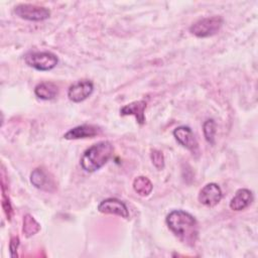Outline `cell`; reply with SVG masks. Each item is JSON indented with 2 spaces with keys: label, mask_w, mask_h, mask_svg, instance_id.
Listing matches in <instances>:
<instances>
[{
  "label": "cell",
  "mask_w": 258,
  "mask_h": 258,
  "mask_svg": "<svg viewBox=\"0 0 258 258\" xmlns=\"http://www.w3.org/2000/svg\"><path fill=\"white\" fill-rule=\"evenodd\" d=\"M153 185L150 179L146 176L140 175L133 180V189L141 197H146L152 191Z\"/></svg>",
  "instance_id": "cell-15"
},
{
  "label": "cell",
  "mask_w": 258,
  "mask_h": 258,
  "mask_svg": "<svg viewBox=\"0 0 258 258\" xmlns=\"http://www.w3.org/2000/svg\"><path fill=\"white\" fill-rule=\"evenodd\" d=\"M30 182L32 185L38 189L45 191H52L55 188L52 177L48 176V173L40 167H37L32 170L30 174Z\"/></svg>",
  "instance_id": "cell-11"
},
{
  "label": "cell",
  "mask_w": 258,
  "mask_h": 258,
  "mask_svg": "<svg viewBox=\"0 0 258 258\" xmlns=\"http://www.w3.org/2000/svg\"><path fill=\"white\" fill-rule=\"evenodd\" d=\"M166 224L180 242L188 246L196 244L199 236V225L192 215L182 210L171 211L166 216Z\"/></svg>",
  "instance_id": "cell-1"
},
{
  "label": "cell",
  "mask_w": 258,
  "mask_h": 258,
  "mask_svg": "<svg viewBox=\"0 0 258 258\" xmlns=\"http://www.w3.org/2000/svg\"><path fill=\"white\" fill-rule=\"evenodd\" d=\"M58 93V87L52 82H41L34 88V94L37 98L49 101L56 97Z\"/></svg>",
  "instance_id": "cell-14"
},
{
  "label": "cell",
  "mask_w": 258,
  "mask_h": 258,
  "mask_svg": "<svg viewBox=\"0 0 258 258\" xmlns=\"http://www.w3.org/2000/svg\"><path fill=\"white\" fill-rule=\"evenodd\" d=\"M40 230V225L35 221V219L27 214L23 218V228L22 232L25 235V237H31L35 235Z\"/></svg>",
  "instance_id": "cell-16"
},
{
  "label": "cell",
  "mask_w": 258,
  "mask_h": 258,
  "mask_svg": "<svg viewBox=\"0 0 258 258\" xmlns=\"http://www.w3.org/2000/svg\"><path fill=\"white\" fill-rule=\"evenodd\" d=\"M101 133V129L92 124H83L70 129L63 134V138L67 140H76L83 138H92Z\"/></svg>",
  "instance_id": "cell-10"
},
{
  "label": "cell",
  "mask_w": 258,
  "mask_h": 258,
  "mask_svg": "<svg viewBox=\"0 0 258 258\" xmlns=\"http://www.w3.org/2000/svg\"><path fill=\"white\" fill-rule=\"evenodd\" d=\"M2 208L4 210V213H5L6 217H7V220L10 221L12 216H13V210H12V206H11L9 197L6 194L5 185H4L3 180H2Z\"/></svg>",
  "instance_id": "cell-18"
},
{
  "label": "cell",
  "mask_w": 258,
  "mask_h": 258,
  "mask_svg": "<svg viewBox=\"0 0 258 258\" xmlns=\"http://www.w3.org/2000/svg\"><path fill=\"white\" fill-rule=\"evenodd\" d=\"M14 13L18 17L29 21H42L50 16L48 8L32 4H19L15 6Z\"/></svg>",
  "instance_id": "cell-5"
},
{
  "label": "cell",
  "mask_w": 258,
  "mask_h": 258,
  "mask_svg": "<svg viewBox=\"0 0 258 258\" xmlns=\"http://www.w3.org/2000/svg\"><path fill=\"white\" fill-rule=\"evenodd\" d=\"M253 202V194L248 188H240L236 191L230 202V208L233 211L239 212L248 208Z\"/></svg>",
  "instance_id": "cell-13"
},
{
  "label": "cell",
  "mask_w": 258,
  "mask_h": 258,
  "mask_svg": "<svg viewBox=\"0 0 258 258\" xmlns=\"http://www.w3.org/2000/svg\"><path fill=\"white\" fill-rule=\"evenodd\" d=\"M222 197L221 187L215 182H210L200 190L198 199L202 205L212 208L221 202Z\"/></svg>",
  "instance_id": "cell-7"
},
{
  "label": "cell",
  "mask_w": 258,
  "mask_h": 258,
  "mask_svg": "<svg viewBox=\"0 0 258 258\" xmlns=\"http://www.w3.org/2000/svg\"><path fill=\"white\" fill-rule=\"evenodd\" d=\"M173 136L180 145L188 149L192 154L198 152L199 144L192 130L189 127L187 126L176 127L173 130Z\"/></svg>",
  "instance_id": "cell-8"
},
{
  "label": "cell",
  "mask_w": 258,
  "mask_h": 258,
  "mask_svg": "<svg viewBox=\"0 0 258 258\" xmlns=\"http://www.w3.org/2000/svg\"><path fill=\"white\" fill-rule=\"evenodd\" d=\"M98 210L100 213L103 214H110V215H117L122 218L127 219L129 217V212L127 206L120 200L116 198H109L103 200L99 206Z\"/></svg>",
  "instance_id": "cell-9"
},
{
  "label": "cell",
  "mask_w": 258,
  "mask_h": 258,
  "mask_svg": "<svg viewBox=\"0 0 258 258\" xmlns=\"http://www.w3.org/2000/svg\"><path fill=\"white\" fill-rule=\"evenodd\" d=\"M223 25V19L220 16L202 18L196 21L189 27V31L197 37H209L216 34Z\"/></svg>",
  "instance_id": "cell-4"
},
{
  "label": "cell",
  "mask_w": 258,
  "mask_h": 258,
  "mask_svg": "<svg viewBox=\"0 0 258 258\" xmlns=\"http://www.w3.org/2000/svg\"><path fill=\"white\" fill-rule=\"evenodd\" d=\"M203 132H204V136H205V139L207 140V142L214 145L215 144V135L217 132V124L213 119H208L205 121V123L203 125Z\"/></svg>",
  "instance_id": "cell-17"
},
{
  "label": "cell",
  "mask_w": 258,
  "mask_h": 258,
  "mask_svg": "<svg viewBox=\"0 0 258 258\" xmlns=\"http://www.w3.org/2000/svg\"><path fill=\"white\" fill-rule=\"evenodd\" d=\"M94 91V84L90 80H80L70 86L68 97L72 102L80 103L89 98Z\"/></svg>",
  "instance_id": "cell-6"
},
{
  "label": "cell",
  "mask_w": 258,
  "mask_h": 258,
  "mask_svg": "<svg viewBox=\"0 0 258 258\" xmlns=\"http://www.w3.org/2000/svg\"><path fill=\"white\" fill-rule=\"evenodd\" d=\"M113 145L109 141H100L89 147L82 155L80 164L87 172H94L103 167L113 154Z\"/></svg>",
  "instance_id": "cell-2"
},
{
  "label": "cell",
  "mask_w": 258,
  "mask_h": 258,
  "mask_svg": "<svg viewBox=\"0 0 258 258\" xmlns=\"http://www.w3.org/2000/svg\"><path fill=\"white\" fill-rule=\"evenodd\" d=\"M150 158L152 160L153 165L157 168V169H162L164 167V156L163 153L160 150L157 149H153L150 153Z\"/></svg>",
  "instance_id": "cell-19"
},
{
  "label": "cell",
  "mask_w": 258,
  "mask_h": 258,
  "mask_svg": "<svg viewBox=\"0 0 258 258\" xmlns=\"http://www.w3.org/2000/svg\"><path fill=\"white\" fill-rule=\"evenodd\" d=\"M24 60L29 67L41 72L52 70L58 62L56 55L49 51L29 52L24 56Z\"/></svg>",
  "instance_id": "cell-3"
},
{
  "label": "cell",
  "mask_w": 258,
  "mask_h": 258,
  "mask_svg": "<svg viewBox=\"0 0 258 258\" xmlns=\"http://www.w3.org/2000/svg\"><path fill=\"white\" fill-rule=\"evenodd\" d=\"M146 102L143 100L140 101H135L132 102L130 104H127L125 106H123L120 109V114L122 116H128V115H132L136 118L138 124L143 125L145 123V109H146Z\"/></svg>",
  "instance_id": "cell-12"
},
{
  "label": "cell",
  "mask_w": 258,
  "mask_h": 258,
  "mask_svg": "<svg viewBox=\"0 0 258 258\" xmlns=\"http://www.w3.org/2000/svg\"><path fill=\"white\" fill-rule=\"evenodd\" d=\"M19 245V239L18 237H12L9 243V250H10V254L11 257H15L16 256V251Z\"/></svg>",
  "instance_id": "cell-20"
}]
</instances>
